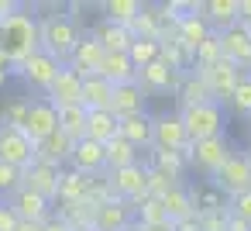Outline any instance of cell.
I'll return each mask as SVG.
<instances>
[{
    "label": "cell",
    "instance_id": "ba28073f",
    "mask_svg": "<svg viewBox=\"0 0 251 231\" xmlns=\"http://www.w3.org/2000/svg\"><path fill=\"white\" fill-rule=\"evenodd\" d=\"M196 76L206 83V90H210V97H213V104H217V100H230V93H234V87H237V80H241V69L230 66L227 59H220V62H213V66H206V69H196Z\"/></svg>",
    "mask_w": 251,
    "mask_h": 231
},
{
    "label": "cell",
    "instance_id": "8d00e7d4",
    "mask_svg": "<svg viewBox=\"0 0 251 231\" xmlns=\"http://www.w3.org/2000/svg\"><path fill=\"white\" fill-rule=\"evenodd\" d=\"M28 111H31V100H28V97H14V100H7L4 107H0V124L21 131L25 121H28Z\"/></svg>",
    "mask_w": 251,
    "mask_h": 231
},
{
    "label": "cell",
    "instance_id": "7a4b0ae2",
    "mask_svg": "<svg viewBox=\"0 0 251 231\" xmlns=\"http://www.w3.org/2000/svg\"><path fill=\"white\" fill-rule=\"evenodd\" d=\"M76 42H79V31H76V25H73L69 14H45L38 21V49L45 56L59 59L62 66L69 62Z\"/></svg>",
    "mask_w": 251,
    "mask_h": 231
},
{
    "label": "cell",
    "instance_id": "9c48e42d",
    "mask_svg": "<svg viewBox=\"0 0 251 231\" xmlns=\"http://www.w3.org/2000/svg\"><path fill=\"white\" fill-rule=\"evenodd\" d=\"M45 100H49L55 111H62V107H79V100H83V80H79L69 66H62L59 76L49 83Z\"/></svg>",
    "mask_w": 251,
    "mask_h": 231
},
{
    "label": "cell",
    "instance_id": "8992f818",
    "mask_svg": "<svg viewBox=\"0 0 251 231\" xmlns=\"http://www.w3.org/2000/svg\"><path fill=\"white\" fill-rule=\"evenodd\" d=\"M0 162H7V166H14V169H21V173L35 162V145L28 142L25 131L0 124Z\"/></svg>",
    "mask_w": 251,
    "mask_h": 231
},
{
    "label": "cell",
    "instance_id": "30bf717a",
    "mask_svg": "<svg viewBox=\"0 0 251 231\" xmlns=\"http://www.w3.org/2000/svg\"><path fill=\"white\" fill-rule=\"evenodd\" d=\"M25 135H28V142L31 145H38V142H45L49 135H55L59 131V111L42 97V100H31V111H28V121H25V128H21Z\"/></svg>",
    "mask_w": 251,
    "mask_h": 231
},
{
    "label": "cell",
    "instance_id": "d590c367",
    "mask_svg": "<svg viewBox=\"0 0 251 231\" xmlns=\"http://www.w3.org/2000/svg\"><path fill=\"white\" fill-rule=\"evenodd\" d=\"M162 18L151 11V7H141V14L131 21V38H151V42H158V35H162V25H158Z\"/></svg>",
    "mask_w": 251,
    "mask_h": 231
},
{
    "label": "cell",
    "instance_id": "2e32d148",
    "mask_svg": "<svg viewBox=\"0 0 251 231\" xmlns=\"http://www.w3.org/2000/svg\"><path fill=\"white\" fill-rule=\"evenodd\" d=\"M217 42H220V56H224L230 66L251 69V38L241 31V25H234L230 31H220Z\"/></svg>",
    "mask_w": 251,
    "mask_h": 231
},
{
    "label": "cell",
    "instance_id": "bcb514c9",
    "mask_svg": "<svg viewBox=\"0 0 251 231\" xmlns=\"http://www.w3.org/2000/svg\"><path fill=\"white\" fill-rule=\"evenodd\" d=\"M42 231H73V224H69V221H62L59 214H52L49 221H42Z\"/></svg>",
    "mask_w": 251,
    "mask_h": 231
},
{
    "label": "cell",
    "instance_id": "ffe728a7",
    "mask_svg": "<svg viewBox=\"0 0 251 231\" xmlns=\"http://www.w3.org/2000/svg\"><path fill=\"white\" fill-rule=\"evenodd\" d=\"M200 14L206 18V25L213 28V35L220 31H230L241 14H237V0H210V4H200Z\"/></svg>",
    "mask_w": 251,
    "mask_h": 231
},
{
    "label": "cell",
    "instance_id": "ee69618b",
    "mask_svg": "<svg viewBox=\"0 0 251 231\" xmlns=\"http://www.w3.org/2000/svg\"><path fill=\"white\" fill-rule=\"evenodd\" d=\"M172 186H176L172 179H165L162 173H155V169L148 166V197H155V200H162V197H165V193H169Z\"/></svg>",
    "mask_w": 251,
    "mask_h": 231
},
{
    "label": "cell",
    "instance_id": "db71d44e",
    "mask_svg": "<svg viewBox=\"0 0 251 231\" xmlns=\"http://www.w3.org/2000/svg\"><path fill=\"white\" fill-rule=\"evenodd\" d=\"M124 231H141V228H138V224H127V228H124Z\"/></svg>",
    "mask_w": 251,
    "mask_h": 231
},
{
    "label": "cell",
    "instance_id": "816d5d0a",
    "mask_svg": "<svg viewBox=\"0 0 251 231\" xmlns=\"http://www.w3.org/2000/svg\"><path fill=\"white\" fill-rule=\"evenodd\" d=\"M141 231H176V224H155V228H141Z\"/></svg>",
    "mask_w": 251,
    "mask_h": 231
},
{
    "label": "cell",
    "instance_id": "277c9868",
    "mask_svg": "<svg viewBox=\"0 0 251 231\" xmlns=\"http://www.w3.org/2000/svg\"><path fill=\"white\" fill-rule=\"evenodd\" d=\"M182 159H186V166H196L200 173L213 176V173L230 159V142H227L224 135L206 138V142H189V145L182 148Z\"/></svg>",
    "mask_w": 251,
    "mask_h": 231
},
{
    "label": "cell",
    "instance_id": "1f68e13d",
    "mask_svg": "<svg viewBox=\"0 0 251 231\" xmlns=\"http://www.w3.org/2000/svg\"><path fill=\"white\" fill-rule=\"evenodd\" d=\"M151 169H155V173H162L165 179L179 183V179H182V173H186V159H182V152L155 148V152H151Z\"/></svg>",
    "mask_w": 251,
    "mask_h": 231
},
{
    "label": "cell",
    "instance_id": "5bb4252c",
    "mask_svg": "<svg viewBox=\"0 0 251 231\" xmlns=\"http://www.w3.org/2000/svg\"><path fill=\"white\" fill-rule=\"evenodd\" d=\"M7 207L18 214V221H31V224H42V221L52 217V203H49L45 197H38V193L25 190V186H18V190L7 197Z\"/></svg>",
    "mask_w": 251,
    "mask_h": 231
},
{
    "label": "cell",
    "instance_id": "c3c4849f",
    "mask_svg": "<svg viewBox=\"0 0 251 231\" xmlns=\"http://www.w3.org/2000/svg\"><path fill=\"white\" fill-rule=\"evenodd\" d=\"M227 231H251V224H244L241 217H230L227 214Z\"/></svg>",
    "mask_w": 251,
    "mask_h": 231
},
{
    "label": "cell",
    "instance_id": "4316f807",
    "mask_svg": "<svg viewBox=\"0 0 251 231\" xmlns=\"http://www.w3.org/2000/svg\"><path fill=\"white\" fill-rule=\"evenodd\" d=\"M100 45H103V52H127L131 49V31L127 28H121V25H110V21H100L93 31H90Z\"/></svg>",
    "mask_w": 251,
    "mask_h": 231
},
{
    "label": "cell",
    "instance_id": "f1b7e54d",
    "mask_svg": "<svg viewBox=\"0 0 251 231\" xmlns=\"http://www.w3.org/2000/svg\"><path fill=\"white\" fill-rule=\"evenodd\" d=\"M86 193H90V176L69 169L62 173L59 179V203H86Z\"/></svg>",
    "mask_w": 251,
    "mask_h": 231
},
{
    "label": "cell",
    "instance_id": "d6a6232c",
    "mask_svg": "<svg viewBox=\"0 0 251 231\" xmlns=\"http://www.w3.org/2000/svg\"><path fill=\"white\" fill-rule=\"evenodd\" d=\"M100 11H103V21L131 28V21L141 14V4L138 0H107V4H100Z\"/></svg>",
    "mask_w": 251,
    "mask_h": 231
},
{
    "label": "cell",
    "instance_id": "ab89813d",
    "mask_svg": "<svg viewBox=\"0 0 251 231\" xmlns=\"http://www.w3.org/2000/svg\"><path fill=\"white\" fill-rule=\"evenodd\" d=\"M230 104L241 111V114H251V76H241L234 93H230Z\"/></svg>",
    "mask_w": 251,
    "mask_h": 231
},
{
    "label": "cell",
    "instance_id": "e0dca14e",
    "mask_svg": "<svg viewBox=\"0 0 251 231\" xmlns=\"http://www.w3.org/2000/svg\"><path fill=\"white\" fill-rule=\"evenodd\" d=\"M69 162H73V169H76V173H83V176H90V179H93L100 169H107L103 145H97V142H90V138H79V142H73Z\"/></svg>",
    "mask_w": 251,
    "mask_h": 231
},
{
    "label": "cell",
    "instance_id": "4fadbf2b",
    "mask_svg": "<svg viewBox=\"0 0 251 231\" xmlns=\"http://www.w3.org/2000/svg\"><path fill=\"white\" fill-rule=\"evenodd\" d=\"M103 45L93 38V35H79V42H76V49H73V56H69V69L79 76V80H86V76H97V69H100V62H103Z\"/></svg>",
    "mask_w": 251,
    "mask_h": 231
},
{
    "label": "cell",
    "instance_id": "83f0119b",
    "mask_svg": "<svg viewBox=\"0 0 251 231\" xmlns=\"http://www.w3.org/2000/svg\"><path fill=\"white\" fill-rule=\"evenodd\" d=\"M86 138L107 145L110 138H117V117L110 111H86Z\"/></svg>",
    "mask_w": 251,
    "mask_h": 231
},
{
    "label": "cell",
    "instance_id": "836d02e7",
    "mask_svg": "<svg viewBox=\"0 0 251 231\" xmlns=\"http://www.w3.org/2000/svg\"><path fill=\"white\" fill-rule=\"evenodd\" d=\"M59 131H62L69 142L86 138V111H83V107H62V111H59Z\"/></svg>",
    "mask_w": 251,
    "mask_h": 231
},
{
    "label": "cell",
    "instance_id": "3957f363",
    "mask_svg": "<svg viewBox=\"0 0 251 231\" xmlns=\"http://www.w3.org/2000/svg\"><path fill=\"white\" fill-rule=\"evenodd\" d=\"M179 121H182L189 142H206V138L224 135V111H220V104L182 107V111H179Z\"/></svg>",
    "mask_w": 251,
    "mask_h": 231
},
{
    "label": "cell",
    "instance_id": "f35d334b",
    "mask_svg": "<svg viewBox=\"0 0 251 231\" xmlns=\"http://www.w3.org/2000/svg\"><path fill=\"white\" fill-rule=\"evenodd\" d=\"M224 56H220V42H217V35H210L196 52H193V66L196 69H206V66H213V62H220Z\"/></svg>",
    "mask_w": 251,
    "mask_h": 231
},
{
    "label": "cell",
    "instance_id": "f546056e",
    "mask_svg": "<svg viewBox=\"0 0 251 231\" xmlns=\"http://www.w3.org/2000/svg\"><path fill=\"white\" fill-rule=\"evenodd\" d=\"M179 100H182V107H196V104H213V97H210V90H206V83L196 76V73H182V80H179Z\"/></svg>",
    "mask_w": 251,
    "mask_h": 231
},
{
    "label": "cell",
    "instance_id": "ac0fdd59",
    "mask_svg": "<svg viewBox=\"0 0 251 231\" xmlns=\"http://www.w3.org/2000/svg\"><path fill=\"white\" fill-rule=\"evenodd\" d=\"M210 35H213V28L206 25V18H203L200 11H196V14H186V18H179V21H176V42H179L189 56H193V52H196Z\"/></svg>",
    "mask_w": 251,
    "mask_h": 231
},
{
    "label": "cell",
    "instance_id": "e575fe53",
    "mask_svg": "<svg viewBox=\"0 0 251 231\" xmlns=\"http://www.w3.org/2000/svg\"><path fill=\"white\" fill-rule=\"evenodd\" d=\"M189 197H193V210H196V214L227 210V203H224V193H220V190H213L210 183H206V186H196V190H189Z\"/></svg>",
    "mask_w": 251,
    "mask_h": 231
},
{
    "label": "cell",
    "instance_id": "11a10c76",
    "mask_svg": "<svg viewBox=\"0 0 251 231\" xmlns=\"http://www.w3.org/2000/svg\"><path fill=\"white\" fill-rule=\"evenodd\" d=\"M248 162H251V155H248Z\"/></svg>",
    "mask_w": 251,
    "mask_h": 231
},
{
    "label": "cell",
    "instance_id": "d6986e66",
    "mask_svg": "<svg viewBox=\"0 0 251 231\" xmlns=\"http://www.w3.org/2000/svg\"><path fill=\"white\" fill-rule=\"evenodd\" d=\"M100 80H107L110 87H127V83H138V69L131 66L127 52H107L100 69H97Z\"/></svg>",
    "mask_w": 251,
    "mask_h": 231
},
{
    "label": "cell",
    "instance_id": "4dcf8cb0",
    "mask_svg": "<svg viewBox=\"0 0 251 231\" xmlns=\"http://www.w3.org/2000/svg\"><path fill=\"white\" fill-rule=\"evenodd\" d=\"M103 159H107V169L114 173V169L134 166V162H138V148H134L131 142H124V138L117 135V138H110V142L103 145Z\"/></svg>",
    "mask_w": 251,
    "mask_h": 231
},
{
    "label": "cell",
    "instance_id": "b9f144b4",
    "mask_svg": "<svg viewBox=\"0 0 251 231\" xmlns=\"http://www.w3.org/2000/svg\"><path fill=\"white\" fill-rule=\"evenodd\" d=\"M196 231H227V210L196 214Z\"/></svg>",
    "mask_w": 251,
    "mask_h": 231
},
{
    "label": "cell",
    "instance_id": "d4e9b609",
    "mask_svg": "<svg viewBox=\"0 0 251 231\" xmlns=\"http://www.w3.org/2000/svg\"><path fill=\"white\" fill-rule=\"evenodd\" d=\"M138 76H141V90H179V80H182V73H172L165 62H151V66H145V69H138Z\"/></svg>",
    "mask_w": 251,
    "mask_h": 231
},
{
    "label": "cell",
    "instance_id": "6da1fadb",
    "mask_svg": "<svg viewBox=\"0 0 251 231\" xmlns=\"http://www.w3.org/2000/svg\"><path fill=\"white\" fill-rule=\"evenodd\" d=\"M35 52H38V18L18 11L0 25V56L7 59V66H21Z\"/></svg>",
    "mask_w": 251,
    "mask_h": 231
},
{
    "label": "cell",
    "instance_id": "f6af8a7d",
    "mask_svg": "<svg viewBox=\"0 0 251 231\" xmlns=\"http://www.w3.org/2000/svg\"><path fill=\"white\" fill-rule=\"evenodd\" d=\"M18 214L7 207V203H0V231H18Z\"/></svg>",
    "mask_w": 251,
    "mask_h": 231
},
{
    "label": "cell",
    "instance_id": "681fc988",
    "mask_svg": "<svg viewBox=\"0 0 251 231\" xmlns=\"http://www.w3.org/2000/svg\"><path fill=\"white\" fill-rule=\"evenodd\" d=\"M237 14H241V21L251 25V0H237Z\"/></svg>",
    "mask_w": 251,
    "mask_h": 231
},
{
    "label": "cell",
    "instance_id": "cb8c5ba5",
    "mask_svg": "<svg viewBox=\"0 0 251 231\" xmlns=\"http://www.w3.org/2000/svg\"><path fill=\"white\" fill-rule=\"evenodd\" d=\"M117 135L131 142L134 148H151V117L148 114H131L117 121Z\"/></svg>",
    "mask_w": 251,
    "mask_h": 231
},
{
    "label": "cell",
    "instance_id": "9f6ffc18",
    "mask_svg": "<svg viewBox=\"0 0 251 231\" xmlns=\"http://www.w3.org/2000/svg\"><path fill=\"white\" fill-rule=\"evenodd\" d=\"M83 231H90V228H83Z\"/></svg>",
    "mask_w": 251,
    "mask_h": 231
},
{
    "label": "cell",
    "instance_id": "7bdbcfd3",
    "mask_svg": "<svg viewBox=\"0 0 251 231\" xmlns=\"http://www.w3.org/2000/svg\"><path fill=\"white\" fill-rule=\"evenodd\" d=\"M18 186H21V169L7 166V162H0V193H4V197H11Z\"/></svg>",
    "mask_w": 251,
    "mask_h": 231
},
{
    "label": "cell",
    "instance_id": "44dd1931",
    "mask_svg": "<svg viewBox=\"0 0 251 231\" xmlns=\"http://www.w3.org/2000/svg\"><path fill=\"white\" fill-rule=\"evenodd\" d=\"M110 114L121 121V117H131V114H145V90L138 83H127V87H114V97H110Z\"/></svg>",
    "mask_w": 251,
    "mask_h": 231
},
{
    "label": "cell",
    "instance_id": "9a60e30c",
    "mask_svg": "<svg viewBox=\"0 0 251 231\" xmlns=\"http://www.w3.org/2000/svg\"><path fill=\"white\" fill-rule=\"evenodd\" d=\"M127 224H134V210L127 200H107V203L93 207L90 231H124Z\"/></svg>",
    "mask_w": 251,
    "mask_h": 231
},
{
    "label": "cell",
    "instance_id": "60d3db41",
    "mask_svg": "<svg viewBox=\"0 0 251 231\" xmlns=\"http://www.w3.org/2000/svg\"><path fill=\"white\" fill-rule=\"evenodd\" d=\"M227 214H230V217H241L244 224H251V190H244V193L230 197V203H227Z\"/></svg>",
    "mask_w": 251,
    "mask_h": 231
},
{
    "label": "cell",
    "instance_id": "7c38bea8",
    "mask_svg": "<svg viewBox=\"0 0 251 231\" xmlns=\"http://www.w3.org/2000/svg\"><path fill=\"white\" fill-rule=\"evenodd\" d=\"M189 145L186 128L179 121V114H158L151 117V148H169V152H182Z\"/></svg>",
    "mask_w": 251,
    "mask_h": 231
},
{
    "label": "cell",
    "instance_id": "f5cc1de1",
    "mask_svg": "<svg viewBox=\"0 0 251 231\" xmlns=\"http://www.w3.org/2000/svg\"><path fill=\"white\" fill-rule=\"evenodd\" d=\"M7 76H11L7 69H0V87H4V80H7Z\"/></svg>",
    "mask_w": 251,
    "mask_h": 231
},
{
    "label": "cell",
    "instance_id": "7dc6e473",
    "mask_svg": "<svg viewBox=\"0 0 251 231\" xmlns=\"http://www.w3.org/2000/svg\"><path fill=\"white\" fill-rule=\"evenodd\" d=\"M18 11H25V7L18 4V0H0V25H4L7 18H14Z\"/></svg>",
    "mask_w": 251,
    "mask_h": 231
},
{
    "label": "cell",
    "instance_id": "7402d4cb",
    "mask_svg": "<svg viewBox=\"0 0 251 231\" xmlns=\"http://www.w3.org/2000/svg\"><path fill=\"white\" fill-rule=\"evenodd\" d=\"M69 152H73V142H69L62 131H55V135H49L45 142L35 145V162H45V166L62 169V166L69 162Z\"/></svg>",
    "mask_w": 251,
    "mask_h": 231
},
{
    "label": "cell",
    "instance_id": "603a6c76",
    "mask_svg": "<svg viewBox=\"0 0 251 231\" xmlns=\"http://www.w3.org/2000/svg\"><path fill=\"white\" fill-rule=\"evenodd\" d=\"M162 207H165L169 224H182V221H193V217H196V210H193V197H189V190H186L182 183H176V186L162 197Z\"/></svg>",
    "mask_w": 251,
    "mask_h": 231
},
{
    "label": "cell",
    "instance_id": "f907efd6",
    "mask_svg": "<svg viewBox=\"0 0 251 231\" xmlns=\"http://www.w3.org/2000/svg\"><path fill=\"white\" fill-rule=\"evenodd\" d=\"M18 231H42V224H31V221H21Z\"/></svg>",
    "mask_w": 251,
    "mask_h": 231
},
{
    "label": "cell",
    "instance_id": "8fae6325",
    "mask_svg": "<svg viewBox=\"0 0 251 231\" xmlns=\"http://www.w3.org/2000/svg\"><path fill=\"white\" fill-rule=\"evenodd\" d=\"M59 179H62V169L45 166V162H31V166L21 173V186L31 190V193H38V197H45L49 203L59 200Z\"/></svg>",
    "mask_w": 251,
    "mask_h": 231
},
{
    "label": "cell",
    "instance_id": "484cf974",
    "mask_svg": "<svg viewBox=\"0 0 251 231\" xmlns=\"http://www.w3.org/2000/svg\"><path fill=\"white\" fill-rule=\"evenodd\" d=\"M110 97H114V87L100 76H86L83 80V100L79 107L83 111H110Z\"/></svg>",
    "mask_w": 251,
    "mask_h": 231
},
{
    "label": "cell",
    "instance_id": "5b68a950",
    "mask_svg": "<svg viewBox=\"0 0 251 231\" xmlns=\"http://www.w3.org/2000/svg\"><path fill=\"white\" fill-rule=\"evenodd\" d=\"M210 186L220 190L224 197H237L244 190H251V162L244 152H230V159L210 176Z\"/></svg>",
    "mask_w": 251,
    "mask_h": 231
},
{
    "label": "cell",
    "instance_id": "52a82bcc",
    "mask_svg": "<svg viewBox=\"0 0 251 231\" xmlns=\"http://www.w3.org/2000/svg\"><path fill=\"white\" fill-rule=\"evenodd\" d=\"M59 69H62V62L59 59H52V56H45L42 49L35 52V56H28L21 66H14L11 73H18L28 87H35V90H49V83L59 76Z\"/></svg>",
    "mask_w": 251,
    "mask_h": 231
},
{
    "label": "cell",
    "instance_id": "74e56055",
    "mask_svg": "<svg viewBox=\"0 0 251 231\" xmlns=\"http://www.w3.org/2000/svg\"><path fill=\"white\" fill-rule=\"evenodd\" d=\"M127 59H131V66H134V69L151 66V62L158 59V42H151V38H134V42H131V49H127Z\"/></svg>",
    "mask_w": 251,
    "mask_h": 231
}]
</instances>
